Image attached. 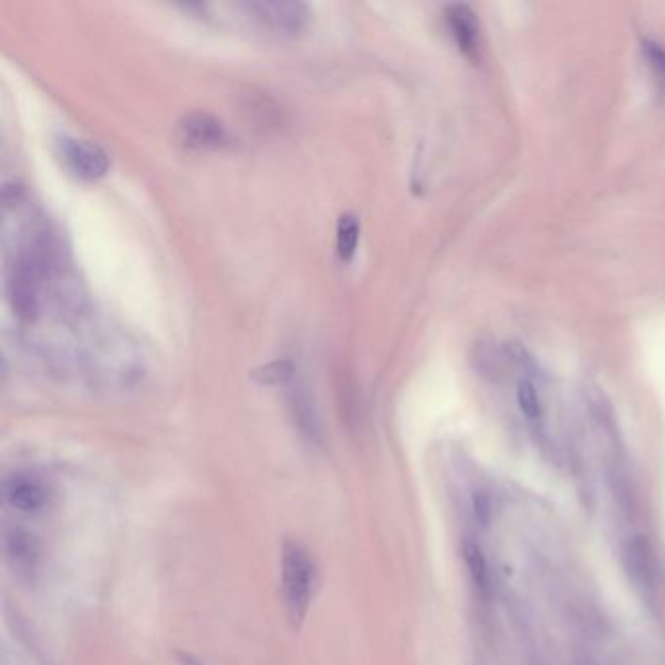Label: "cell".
Returning <instances> with one entry per match:
<instances>
[{
	"mask_svg": "<svg viewBox=\"0 0 665 665\" xmlns=\"http://www.w3.org/2000/svg\"><path fill=\"white\" fill-rule=\"evenodd\" d=\"M465 560L469 566L470 576L474 580V584L480 587L482 591L488 589V582H490V572L486 566V558L482 554V550L476 547L474 543H467L465 545Z\"/></svg>",
	"mask_w": 665,
	"mask_h": 665,
	"instance_id": "cell-12",
	"label": "cell"
},
{
	"mask_svg": "<svg viewBox=\"0 0 665 665\" xmlns=\"http://www.w3.org/2000/svg\"><path fill=\"white\" fill-rule=\"evenodd\" d=\"M4 498L10 508L20 513H40L47 508L49 492L38 478L32 476H14L4 486Z\"/></svg>",
	"mask_w": 665,
	"mask_h": 665,
	"instance_id": "cell-6",
	"label": "cell"
},
{
	"mask_svg": "<svg viewBox=\"0 0 665 665\" xmlns=\"http://www.w3.org/2000/svg\"><path fill=\"white\" fill-rule=\"evenodd\" d=\"M642 53L646 59V65L652 71V77L658 82L660 90L665 92V47L656 41H644Z\"/></svg>",
	"mask_w": 665,
	"mask_h": 665,
	"instance_id": "cell-13",
	"label": "cell"
},
{
	"mask_svg": "<svg viewBox=\"0 0 665 665\" xmlns=\"http://www.w3.org/2000/svg\"><path fill=\"white\" fill-rule=\"evenodd\" d=\"M447 24L459 49L470 61H476L480 53V30L474 12L465 4H453L447 8Z\"/></svg>",
	"mask_w": 665,
	"mask_h": 665,
	"instance_id": "cell-7",
	"label": "cell"
},
{
	"mask_svg": "<svg viewBox=\"0 0 665 665\" xmlns=\"http://www.w3.org/2000/svg\"><path fill=\"white\" fill-rule=\"evenodd\" d=\"M260 28L275 34H297L309 22V8L303 2H244L238 4Z\"/></svg>",
	"mask_w": 665,
	"mask_h": 665,
	"instance_id": "cell-2",
	"label": "cell"
},
{
	"mask_svg": "<svg viewBox=\"0 0 665 665\" xmlns=\"http://www.w3.org/2000/svg\"><path fill=\"white\" fill-rule=\"evenodd\" d=\"M293 375H295L293 363L287 359H277L274 363H268L262 369H258L254 377L264 385H281L291 381Z\"/></svg>",
	"mask_w": 665,
	"mask_h": 665,
	"instance_id": "cell-11",
	"label": "cell"
},
{
	"mask_svg": "<svg viewBox=\"0 0 665 665\" xmlns=\"http://www.w3.org/2000/svg\"><path fill=\"white\" fill-rule=\"evenodd\" d=\"M180 137L199 149H217L229 143V131L225 123L207 112H190L178 123Z\"/></svg>",
	"mask_w": 665,
	"mask_h": 665,
	"instance_id": "cell-5",
	"label": "cell"
},
{
	"mask_svg": "<svg viewBox=\"0 0 665 665\" xmlns=\"http://www.w3.org/2000/svg\"><path fill=\"white\" fill-rule=\"evenodd\" d=\"M4 554L8 564L18 572L30 576L40 560L38 541L20 529H10L4 533Z\"/></svg>",
	"mask_w": 665,
	"mask_h": 665,
	"instance_id": "cell-8",
	"label": "cell"
},
{
	"mask_svg": "<svg viewBox=\"0 0 665 665\" xmlns=\"http://www.w3.org/2000/svg\"><path fill=\"white\" fill-rule=\"evenodd\" d=\"M281 582L289 619L295 628L303 625L311 609L314 564L307 548L297 541H287L281 552Z\"/></svg>",
	"mask_w": 665,
	"mask_h": 665,
	"instance_id": "cell-1",
	"label": "cell"
},
{
	"mask_svg": "<svg viewBox=\"0 0 665 665\" xmlns=\"http://www.w3.org/2000/svg\"><path fill=\"white\" fill-rule=\"evenodd\" d=\"M57 145L67 168L82 180H98L110 168V158L106 151L88 139L63 135L59 137Z\"/></svg>",
	"mask_w": 665,
	"mask_h": 665,
	"instance_id": "cell-4",
	"label": "cell"
},
{
	"mask_svg": "<svg viewBox=\"0 0 665 665\" xmlns=\"http://www.w3.org/2000/svg\"><path fill=\"white\" fill-rule=\"evenodd\" d=\"M336 246L338 254L342 260H350L355 254L357 242H359V221L355 215H342L338 221V231H336Z\"/></svg>",
	"mask_w": 665,
	"mask_h": 665,
	"instance_id": "cell-9",
	"label": "cell"
},
{
	"mask_svg": "<svg viewBox=\"0 0 665 665\" xmlns=\"http://www.w3.org/2000/svg\"><path fill=\"white\" fill-rule=\"evenodd\" d=\"M623 564L630 584L644 597H654L658 591V556L648 537L632 535L623 545Z\"/></svg>",
	"mask_w": 665,
	"mask_h": 665,
	"instance_id": "cell-3",
	"label": "cell"
},
{
	"mask_svg": "<svg viewBox=\"0 0 665 665\" xmlns=\"http://www.w3.org/2000/svg\"><path fill=\"white\" fill-rule=\"evenodd\" d=\"M291 406H293V414H295V420H297L301 431L307 433L311 439H316V435H318V422H316V416H314L313 404H311L309 394L301 391V389H297V391L293 392Z\"/></svg>",
	"mask_w": 665,
	"mask_h": 665,
	"instance_id": "cell-10",
	"label": "cell"
}]
</instances>
